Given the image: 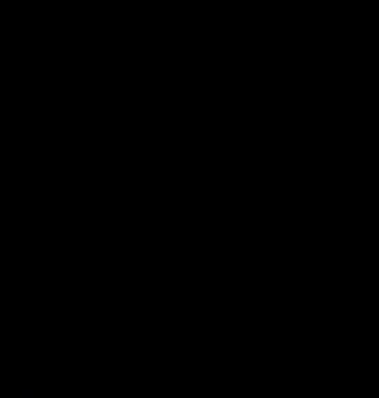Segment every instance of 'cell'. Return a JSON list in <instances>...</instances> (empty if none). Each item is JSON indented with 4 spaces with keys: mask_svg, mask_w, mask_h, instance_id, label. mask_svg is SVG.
Instances as JSON below:
<instances>
[{
    "mask_svg": "<svg viewBox=\"0 0 379 398\" xmlns=\"http://www.w3.org/2000/svg\"><path fill=\"white\" fill-rule=\"evenodd\" d=\"M16 398H35V395H16Z\"/></svg>",
    "mask_w": 379,
    "mask_h": 398,
    "instance_id": "1",
    "label": "cell"
}]
</instances>
